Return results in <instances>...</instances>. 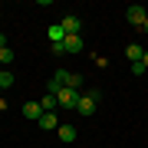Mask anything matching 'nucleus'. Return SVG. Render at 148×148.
Masks as SVG:
<instances>
[{
  "mask_svg": "<svg viewBox=\"0 0 148 148\" xmlns=\"http://www.w3.org/2000/svg\"><path fill=\"white\" fill-rule=\"evenodd\" d=\"M142 30H145V36H148V20H145V27H142Z\"/></svg>",
  "mask_w": 148,
  "mask_h": 148,
  "instance_id": "nucleus-17",
  "label": "nucleus"
},
{
  "mask_svg": "<svg viewBox=\"0 0 148 148\" xmlns=\"http://www.w3.org/2000/svg\"><path fill=\"white\" fill-rule=\"evenodd\" d=\"M0 73H3V66H0Z\"/></svg>",
  "mask_w": 148,
  "mask_h": 148,
  "instance_id": "nucleus-19",
  "label": "nucleus"
},
{
  "mask_svg": "<svg viewBox=\"0 0 148 148\" xmlns=\"http://www.w3.org/2000/svg\"><path fill=\"white\" fill-rule=\"evenodd\" d=\"M79 92L82 89H66V86H59V92H56L59 109H63V112H76V106H79Z\"/></svg>",
  "mask_w": 148,
  "mask_h": 148,
  "instance_id": "nucleus-2",
  "label": "nucleus"
},
{
  "mask_svg": "<svg viewBox=\"0 0 148 148\" xmlns=\"http://www.w3.org/2000/svg\"><path fill=\"white\" fill-rule=\"evenodd\" d=\"M56 132H59V138H63V142H76V128H73V125H59Z\"/></svg>",
  "mask_w": 148,
  "mask_h": 148,
  "instance_id": "nucleus-12",
  "label": "nucleus"
},
{
  "mask_svg": "<svg viewBox=\"0 0 148 148\" xmlns=\"http://www.w3.org/2000/svg\"><path fill=\"white\" fill-rule=\"evenodd\" d=\"M13 82H16V76L10 73V69H3V73H0V89H10Z\"/></svg>",
  "mask_w": 148,
  "mask_h": 148,
  "instance_id": "nucleus-13",
  "label": "nucleus"
},
{
  "mask_svg": "<svg viewBox=\"0 0 148 148\" xmlns=\"http://www.w3.org/2000/svg\"><path fill=\"white\" fill-rule=\"evenodd\" d=\"M99 99H102L99 89H82V92H79V106H76V112H79V115H92L95 106H99Z\"/></svg>",
  "mask_w": 148,
  "mask_h": 148,
  "instance_id": "nucleus-1",
  "label": "nucleus"
},
{
  "mask_svg": "<svg viewBox=\"0 0 148 148\" xmlns=\"http://www.w3.org/2000/svg\"><path fill=\"white\" fill-rule=\"evenodd\" d=\"M0 99H3V89H0Z\"/></svg>",
  "mask_w": 148,
  "mask_h": 148,
  "instance_id": "nucleus-18",
  "label": "nucleus"
},
{
  "mask_svg": "<svg viewBox=\"0 0 148 148\" xmlns=\"http://www.w3.org/2000/svg\"><path fill=\"white\" fill-rule=\"evenodd\" d=\"M46 36H49V43L56 46V43H63V40H66V33H63V27H59V23H53V27L46 30Z\"/></svg>",
  "mask_w": 148,
  "mask_h": 148,
  "instance_id": "nucleus-11",
  "label": "nucleus"
},
{
  "mask_svg": "<svg viewBox=\"0 0 148 148\" xmlns=\"http://www.w3.org/2000/svg\"><path fill=\"white\" fill-rule=\"evenodd\" d=\"M0 49H7V33H0Z\"/></svg>",
  "mask_w": 148,
  "mask_h": 148,
  "instance_id": "nucleus-15",
  "label": "nucleus"
},
{
  "mask_svg": "<svg viewBox=\"0 0 148 148\" xmlns=\"http://www.w3.org/2000/svg\"><path fill=\"white\" fill-rule=\"evenodd\" d=\"M20 115H23V119H30V122H40V119H43V106H40V102H33V99H30V102H23Z\"/></svg>",
  "mask_w": 148,
  "mask_h": 148,
  "instance_id": "nucleus-6",
  "label": "nucleus"
},
{
  "mask_svg": "<svg viewBox=\"0 0 148 148\" xmlns=\"http://www.w3.org/2000/svg\"><path fill=\"white\" fill-rule=\"evenodd\" d=\"M142 63H145V66H148V49H145V56H142Z\"/></svg>",
  "mask_w": 148,
  "mask_h": 148,
  "instance_id": "nucleus-16",
  "label": "nucleus"
},
{
  "mask_svg": "<svg viewBox=\"0 0 148 148\" xmlns=\"http://www.w3.org/2000/svg\"><path fill=\"white\" fill-rule=\"evenodd\" d=\"M53 82L56 86H66V89H79V86H82V76L79 73H69V69H59V73L53 76Z\"/></svg>",
  "mask_w": 148,
  "mask_h": 148,
  "instance_id": "nucleus-3",
  "label": "nucleus"
},
{
  "mask_svg": "<svg viewBox=\"0 0 148 148\" xmlns=\"http://www.w3.org/2000/svg\"><path fill=\"white\" fill-rule=\"evenodd\" d=\"M125 20L132 23V27H145V20H148V10H145L142 3H132V7L125 10Z\"/></svg>",
  "mask_w": 148,
  "mask_h": 148,
  "instance_id": "nucleus-4",
  "label": "nucleus"
},
{
  "mask_svg": "<svg viewBox=\"0 0 148 148\" xmlns=\"http://www.w3.org/2000/svg\"><path fill=\"white\" fill-rule=\"evenodd\" d=\"M63 49H66L69 56H73V53H82V49H86V40L82 36H66L63 40Z\"/></svg>",
  "mask_w": 148,
  "mask_h": 148,
  "instance_id": "nucleus-7",
  "label": "nucleus"
},
{
  "mask_svg": "<svg viewBox=\"0 0 148 148\" xmlns=\"http://www.w3.org/2000/svg\"><path fill=\"white\" fill-rule=\"evenodd\" d=\"M59 27H63V33H66V36H79V30H82V20L69 13V16H63V20H59Z\"/></svg>",
  "mask_w": 148,
  "mask_h": 148,
  "instance_id": "nucleus-5",
  "label": "nucleus"
},
{
  "mask_svg": "<svg viewBox=\"0 0 148 148\" xmlns=\"http://www.w3.org/2000/svg\"><path fill=\"white\" fill-rule=\"evenodd\" d=\"M13 56H16V53H13L10 46H7V49H0V66H7V63H13Z\"/></svg>",
  "mask_w": 148,
  "mask_h": 148,
  "instance_id": "nucleus-14",
  "label": "nucleus"
},
{
  "mask_svg": "<svg viewBox=\"0 0 148 148\" xmlns=\"http://www.w3.org/2000/svg\"><path fill=\"white\" fill-rule=\"evenodd\" d=\"M142 56H145L142 43H128V46H125V59H128V63H142Z\"/></svg>",
  "mask_w": 148,
  "mask_h": 148,
  "instance_id": "nucleus-8",
  "label": "nucleus"
},
{
  "mask_svg": "<svg viewBox=\"0 0 148 148\" xmlns=\"http://www.w3.org/2000/svg\"><path fill=\"white\" fill-rule=\"evenodd\" d=\"M40 106H43V112H56V109H59V102H56V95H53V92H43Z\"/></svg>",
  "mask_w": 148,
  "mask_h": 148,
  "instance_id": "nucleus-10",
  "label": "nucleus"
},
{
  "mask_svg": "<svg viewBox=\"0 0 148 148\" xmlns=\"http://www.w3.org/2000/svg\"><path fill=\"white\" fill-rule=\"evenodd\" d=\"M36 125L43 128V132H49V128H59V115H56V112H43V119L36 122Z\"/></svg>",
  "mask_w": 148,
  "mask_h": 148,
  "instance_id": "nucleus-9",
  "label": "nucleus"
}]
</instances>
